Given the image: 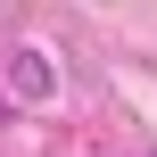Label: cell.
<instances>
[{
    "label": "cell",
    "mask_w": 157,
    "mask_h": 157,
    "mask_svg": "<svg viewBox=\"0 0 157 157\" xmlns=\"http://www.w3.org/2000/svg\"><path fill=\"white\" fill-rule=\"evenodd\" d=\"M8 75H17V91H33V99H41V91H50V66H41V58H33V50H25V58H17V66H8Z\"/></svg>",
    "instance_id": "obj_1"
}]
</instances>
